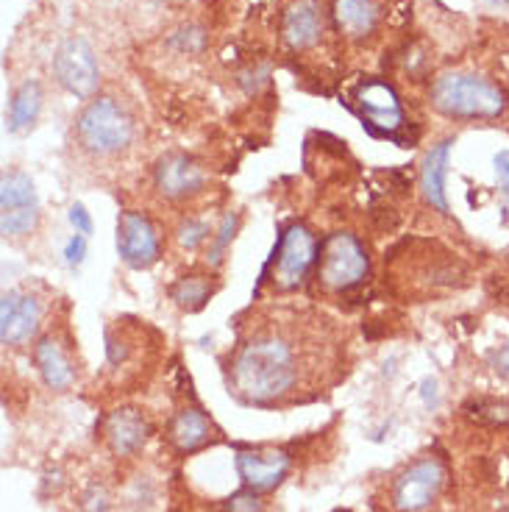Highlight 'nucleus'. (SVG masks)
Instances as JSON below:
<instances>
[{"label": "nucleus", "instance_id": "1", "mask_svg": "<svg viewBox=\"0 0 509 512\" xmlns=\"http://www.w3.org/2000/svg\"><path fill=\"white\" fill-rule=\"evenodd\" d=\"M304 376V348L293 332L259 329L242 340L229 365V387L245 404H276Z\"/></svg>", "mask_w": 509, "mask_h": 512}, {"label": "nucleus", "instance_id": "2", "mask_svg": "<svg viewBox=\"0 0 509 512\" xmlns=\"http://www.w3.org/2000/svg\"><path fill=\"white\" fill-rule=\"evenodd\" d=\"M429 101L434 112L451 120H493L507 112L509 95L487 76L451 70L434 78Z\"/></svg>", "mask_w": 509, "mask_h": 512}, {"label": "nucleus", "instance_id": "3", "mask_svg": "<svg viewBox=\"0 0 509 512\" xmlns=\"http://www.w3.org/2000/svg\"><path fill=\"white\" fill-rule=\"evenodd\" d=\"M78 145L92 156H117L134 142V117L115 95H95L76 117Z\"/></svg>", "mask_w": 509, "mask_h": 512}, {"label": "nucleus", "instance_id": "4", "mask_svg": "<svg viewBox=\"0 0 509 512\" xmlns=\"http://www.w3.org/2000/svg\"><path fill=\"white\" fill-rule=\"evenodd\" d=\"M318 259V237L306 229L304 223H293V226L281 231L279 243H276L273 256H270L268 270H265V279L281 293L298 290L309 276V270L318 265Z\"/></svg>", "mask_w": 509, "mask_h": 512}, {"label": "nucleus", "instance_id": "5", "mask_svg": "<svg viewBox=\"0 0 509 512\" xmlns=\"http://www.w3.org/2000/svg\"><path fill=\"white\" fill-rule=\"evenodd\" d=\"M370 259L365 245L348 231H334L320 243L318 282L331 293H345L365 282Z\"/></svg>", "mask_w": 509, "mask_h": 512}, {"label": "nucleus", "instance_id": "6", "mask_svg": "<svg viewBox=\"0 0 509 512\" xmlns=\"http://www.w3.org/2000/svg\"><path fill=\"white\" fill-rule=\"evenodd\" d=\"M53 76L78 101H92L101 87V64L90 39L70 34L53 53Z\"/></svg>", "mask_w": 509, "mask_h": 512}, {"label": "nucleus", "instance_id": "7", "mask_svg": "<svg viewBox=\"0 0 509 512\" xmlns=\"http://www.w3.org/2000/svg\"><path fill=\"white\" fill-rule=\"evenodd\" d=\"M448 471L437 457H423L412 462L404 474L395 479L393 504L398 512H420L426 510L446 485Z\"/></svg>", "mask_w": 509, "mask_h": 512}, {"label": "nucleus", "instance_id": "8", "mask_svg": "<svg viewBox=\"0 0 509 512\" xmlns=\"http://www.w3.org/2000/svg\"><path fill=\"white\" fill-rule=\"evenodd\" d=\"M117 254L131 270H148L159 262L162 240L145 212L126 209L117 218Z\"/></svg>", "mask_w": 509, "mask_h": 512}, {"label": "nucleus", "instance_id": "9", "mask_svg": "<svg viewBox=\"0 0 509 512\" xmlns=\"http://www.w3.org/2000/svg\"><path fill=\"white\" fill-rule=\"evenodd\" d=\"M329 20V6L323 0H293L281 20V39L290 51H309L326 37Z\"/></svg>", "mask_w": 509, "mask_h": 512}, {"label": "nucleus", "instance_id": "10", "mask_svg": "<svg viewBox=\"0 0 509 512\" xmlns=\"http://www.w3.org/2000/svg\"><path fill=\"white\" fill-rule=\"evenodd\" d=\"M357 106L362 120L368 123L373 131H379L384 137H395L407 117H404V106L398 101V95L390 84H384L379 78L362 81L357 90Z\"/></svg>", "mask_w": 509, "mask_h": 512}, {"label": "nucleus", "instance_id": "11", "mask_svg": "<svg viewBox=\"0 0 509 512\" xmlns=\"http://www.w3.org/2000/svg\"><path fill=\"white\" fill-rule=\"evenodd\" d=\"M206 170L187 154H167L153 167V187L167 201H184L204 190Z\"/></svg>", "mask_w": 509, "mask_h": 512}, {"label": "nucleus", "instance_id": "12", "mask_svg": "<svg viewBox=\"0 0 509 512\" xmlns=\"http://www.w3.org/2000/svg\"><path fill=\"white\" fill-rule=\"evenodd\" d=\"M290 454L276 451V448H240L237 451V474L242 485L256 493H268L284 482L290 474Z\"/></svg>", "mask_w": 509, "mask_h": 512}, {"label": "nucleus", "instance_id": "13", "mask_svg": "<svg viewBox=\"0 0 509 512\" xmlns=\"http://www.w3.org/2000/svg\"><path fill=\"white\" fill-rule=\"evenodd\" d=\"M42 304L37 295L23 290H6L0 301V340L3 346H23L39 329Z\"/></svg>", "mask_w": 509, "mask_h": 512}, {"label": "nucleus", "instance_id": "14", "mask_svg": "<svg viewBox=\"0 0 509 512\" xmlns=\"http://www.w3.org/2000/svg\"><path fill=\"white\" fill-rule=\"evenodd\" d=\"M329 14L334 28L348 42H368L382 28L384 6L382 0H329Z\"/></svg>", "mask_w": 509, "mask_h": 512}, {"label": "nucleus", "instance_id": "15", "mask_svg": "<svg viewBox=\"0 0 509 512\" xmlns=\"http://www.w3.org/2000/svg\"><path fill=\"white\" fill-rule=\"evenodd\" d=\"M454 137H446L437 145H432L426 156H423V165H420V192H423V201L437 209L440 215H448V195H446V176H448V162H451V145Z\"/></svg>", "mask_w": 509, "mask_h": 512}, {"label": "nucleus", "instance_id": "16", "mask_svg": "<svg viewBox=\"0 0 509 512\" xmlns=\"http://www.w3.org/2000/svg\"><path fill=\"white\" fill-rule=\"evenodd\" d=\"M106 440H109V448L115 451L117 457H131L137 454L145 440H148V421L142 418V412L137 410H115L109 418H106Z\"/></svg>", "mask_w": 509, "mask_h": 512}, {"label": "nucleus", "instance_id": "17", "mask_svg": "<svg viewBox=\"0 0 509 512\" xmlns=\"http://www.w3.org/2000/svg\"><path fill=\"white\" fill-rule=\"evenodd\" d=\"M34 362H37L42 382L48 384L51 390H56V393L70 390L73 382H76L73 362H70L64 346L56 340V337H53V334H45L37 346H34Z\"/></svg>", "mask_w": 509, "mask_h": 512}, {"label": "nucleus", "instance_id": "18", "mask_svg": "<svg viewBox=\"0 0 509 512\" xmlns=\"http://www.w3.org/2000/svg\"><path fill=\"white\" fill-rule=\"evenodd\" d=\"M167 437H170V443H173V448L179 454H192V451H198V448H204L206 443L215 440V426H212V421L206 418L204 412L190 407V410H181L170 421Z\"/></svg>", "mask_w": 509, "mask_h": 512}, {"label": "nucleus", "instance_id": "19", "mask_svg": "<svg viewBox=\"0 0 509 512\" xmlns=\"http://www.w3.org/2000/svg\"><path fill=\"white\" fill-rule=\"evenodd\" d=\"M42 103H45V92L42 84L28 78L23 81L17 90L12 92V101H9V115H6V131L9 134H26L34 128V123L42 115Z\"/></svg>", "mask_w": 509, "mask_h": 512}, {"label": "nucleus", "instance_id": "20", "mask_svg": "<svg viewBox=\"0 0 509 512\" xmlns=\"http://www.w3.org/2000/svg\"><path fill=\"white\" fill-rule=\"evenodd\" d=\"M20 209H39L37 187L23 170H6L0 181V212H20Z\"/></svg>", "mask_w": 509, "mask_h": 512}, {"label": "nucleus", "instance_id": "21", "mask_svg": "<svg viewBox=\"0 0 509 512\" xmlns=\"http://www.w3.org/2000/svg\"><path fill=\"white\" fill-rule=\"evenodd\" d=\"M212 293H215V284H212V276H206V273H190V276H181L170 284V298L184 312H201L209 304Z\"/></svg>", "mask_w": 509, "mask_h": 512}, {"label": "nucleus", "instance_id": "22", "mask_svg": "<svg viewBox=\"0 0 509 512\" xmlns=\"http://www.w3.org/2000/svg\"><path fill=\"white\" fill-rule=\"evenodd\" d=\"M237 226H240V218H237V212H226L223 220H220V226H217L215 237H212V243H209V265H220L223 259H226V251H229L231 240H234V234H237Z\"/></svg>", "mask_w": 509, "mask_h": 512}, {"label": "nucleus", "instance_id": "23", "mask_svg": "<svg viewBox=\"0 0 509 512\" xmlns=\"http://www.w3.org/2000/svg\"><path fill=\"white\" fill-rule=\"evenodd\" d=\"M212 237V229H209V223L206 220L198 218H187L181 220L179 231H176V240H179L181 248H187V251H195V248H201Z\"/></svg>", "mask_w": 509, "mask_h": 512}, {"label": "nucleus", "instance_id": "24", "mask_svg": "<svg viewBox=\"0 0 509 512\" xmlns=\"http://www.w3.org/2000/svg\"><path fill=\"white\" fill-rule=\"evenodd\" d=\"M173 48L181 53H201L206 45V34L201 26H184L173 34Z\"/></svg>", "mask_w": 509, "mask_h": 512}, {"label": "nucleus", "instance_id": "25", "mask_svg": "<svg viewBox=\"0 0 509 512\" xmlns=\"http://www.w3.org/2000/svg\"><path fill=\"white\" fill-rule=\"evenodd\" d=\"M262 510H265V504L259 501V493H256V490H248V487L223 501V512H262Z\"/></svg>", "mask_w": 509, "mask_h": 512}, {"label": "nucleus", "instance_id": "26", "mask_svg": "<svg viewBox=\"0 0 509 512\" xmlns=\"http://www.w3.org/2000/svg\"><path fill=\"white\" fill-rule=\"evenodd\" d=\"M493 167H496V181L498 190H501V212H504V220L509 223V148L498 151L496 159H493Z\"/></svg>", "mask_w": 509, "mask_h": 512}, {"label": "nucleus", "instance_id": "27", "mask_svg": "<svg viewBox=\"0 0 509 512\" xmlns=\"http://www.w3.org/2000/svg\"><path fill=\"white\" fill-rule=\"evenodd\" d=\"M476 412L487 423H496V426H507L509 423V401H479Z\"/></svg>", "mask_w": 509, "mask_h": 512}, {"label": "nucleus", "instance_id": "28", "mask_svg": "<svg viewBox=\"0 0 509 512\" xmlns=\"http://www.w3.org/2000/svg\"><path fill=\"white\" fill-rule=\"evenodd\" d=\"M84 259H87V234H73L64 245V262L67 268L76 270L84 265Z\"/></svg>", "mask_w": 509, "mask_h": 512}, {"label": "nucleus", "instance_id": "29", "mask_svg": "<svg viewBox=\"0 0 509 512\" xmlns=\"http://www.w3.org/2000/svg\"><path fill=\"white\" fill-rule=\"evenodd\" d=\"M81 507L87 512H106L109 510V496H106V490L98 485H92L87 493H84V499H81Z\"/></svg>", "mask_w": 509, "mask_h": 512}, {"label": "nucleus", "instance_id": "30", "mask_svg": "<svg viewBox=\"0 0 509 512\" xmlns=\"http://www.w3.org/2000/svg\"><path fill=\"white\" fill-rule=\"evenodd\" d=\"M67 220H70V226L76 229V234H92V218H90V212H87V206H84V204L70 206V212H67Z\"/></svg>", "mask_w": 509, "mask_h": 512}, {"label": "nucleus", "instance_id": "31", "mask_svg": "<svg viewBox=\"0 0 509 512\" xmlns=\"http://www.w3.org/2000/svg\"><path fill=\"white\" fill-rule=\"evenodd\" d=\"M265 81H268V67H248L245 73H240V84H245L248 92H256Z\"/></svg>", "mask_w": 509, "mask_h": 512}, {"label": "nucleus", "instance_id": "32", "mask_svg": "<svg viewBox=\"0 0 509 512\" xmlns=\"http://www.w3.org/2000/svg\"><path fill=\"white\" fill-rule=\"evenodd\" d=\"M493 368H496L498 373H504V376H509V343L507 346H501L493 354Z\"/></svg>", "mask_w": 509, "mask_h": 512}, {"label": "nucleus", "instance_id": "33", "mask_svg": "<svg viewBox=\"0 0 509 512\" xmlns=\"http://www.w3.org/2000/svg\"><path fill=\"white\" fill-rule=\"evenodd\" d=\"M490 3H498V0H490Z\"/></svg>", "mask_w": 509, "mask_h": 512}, {"label": "nucleus", "instance_id": "34", "mask_svg": "<svg viewBox=\"0 0 509 512\" xmlns=\"http://www.w3.org/2000/svg\"><path fill=\"white\" fill-rule=\"evenodd\" d=\"M504 512H509V510H504Z\"/></svg>", "mask_w": 509, "mask_h": 512}]
</instances>
